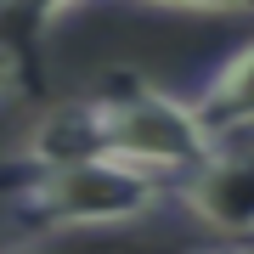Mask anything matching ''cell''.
<instances>
[{"label": "cell", "instance_id": "cell-1", "mask_svg": "<svg viewBox=\"0 0 254 254\" xmlns=\"http://www.w3.org/2000/svg\"><path fill=\"white\" fill-rule=\"evenodd\" d=\"M85 102H91V119H96L102 158L119 164V170H136V175H147L158 187H170L175 175H187L215 147V136L203 130V119L187 108V96L158 91L141 73H113Z\"/></svg>", "mask_w": 254, "mask_h": 254}, {"label": "cell", "instance_id": "cell-2", "mask_svg": "<svg viewBox=\"0 0 254 254\" xmlns=\"http://www.w3.org/2000/svg\"><path fill=\"white\" fill-rule=\"evenodd\" d=\"M6 209L23 232H119L164 203V187L108 158L57 164V170H11Z\"/></svg>", "mask_w": 254, "mask_h": 254}, {"label": "cell", "instance_id": "cell-3", "mask_svg": "<svg viewBox=\"0 0 254 254\" xmlns=\"http://www.w3.org/2000/svg\"><path fill=\"white\" fill-rule=\"evenodd\" d=\"M164 203H175L187 220H198L220 243L254 237V147L215 141L187 175H175L164 187Z\"/></svg>", "mask_w": 254, "mask_h": 254}, {"label": "cell", "instance_id": "cell-4", "mask_svg": "<svg viewBox=\"0 0 254 254\" xmlns=\"http://www.w3.org/2000/svg\"><path fill=\"white\" fill-rule=\"evenodd\" d=\"M187 108L203 119L209 136H237V130H254V34L243 46H232L215 68L198 73V85L187 91Z\"/></svg>", "mask_w": 254, "mask_h": 254}, {"label": "cell", "instance_id": "cell-5", "mask_svg": "<svg viewBox=\"0 0 254 254\" xmlns=\"http://www.w3.org/2000/svg\"><path fill=\"white\" fill-rule=\"evenodd\" d=\"M85 158H102V141H96L91 102L73 96L34 125V136L23 141V158L11 170H57V164H85Z\"/></svg>", "mask_w": 254, "mask_h": 254}, {"label": "cell", "instance_id": "cell-6", "mask_svg": "<svg viewBox=\"0 0 254 254\" xmlns=\"http://www.w3.org/2000/svg\"><path fill=\"white\" fill-rule=\"evenodd\" d=\"M73 6L79 0H0V51L28 73V85H34V63H40L34 51L46 46V34Z\"/></svg>", "mask_w": 254, "mask_h": 254}, {"label": "cell", "instance_id": "cell-7", "mask_svg": "<svg viewBox=\"0 0 254 254\" xmlns=\"http://www.w3.org/2000/svg\"><path fill=\"white\" fill-rule=\"evenodd\" d=\"M0 254H130V249L102 232H28L23 243H11Z\"/></svg>", "mask_w": 254, "mask_h": 254}, {"label": "cell", "instance_id": "cell-8", "mask_svg": "<svg viewBox=\"0 0 254 254\" xmlns=\"http://www.w3.org/2000/svg\"><path fill=\"white\" fill-rule=\"evenodd\" d=\"M136 6H153V11H203V17H237V11H254V0H136Z\"/></svg>", "mask_w": 254, "mask_h": 254}, {"label": "cell", "instance_id": "cell-9", "mask_svg": "<svg viewBox=\"0 0 254 254\" xmlns=\"http://www.w3.org/2000/svg\"><path fill=\"white\" fill-rule=\"evenodd\" d=\"M17 91H28V73L11 63L6 51H0V102H6V96H17Z\"/></svg>", "mask_w": 254, "mask_h": 254}, {"label": "cell", "instance_id": "cell-10", "mask_svg": "<svg viewBox=\"0 0 254 254\" xmlns=\"http://www.w3.org/2000/svg\"><path fill=\"white\" fill-rule=\"evenodd\" d=\"M192 254H254V237H243V243H203Z\"/></svg>", "mask_w": 254, "mask_h": 254}]
</instances>
